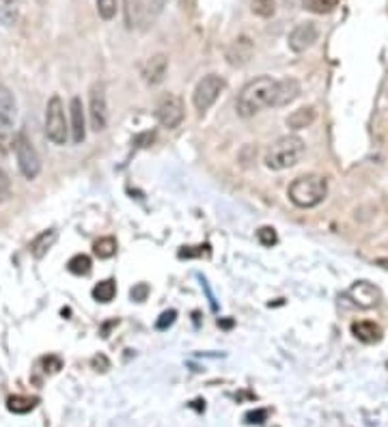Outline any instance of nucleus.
I'll return each mask as SVG.
<instances>
[{
  "label": "nucleus",
  "instance_id": "nucleus-21",
  "mask_svg": "<svg viewBox=\"0 0 388 427\" xmlns=\"http://www.w3.org/2000/svg\"><path fill=\"white\" fill-rule=\"evenodd\" d=\"M13 119L0 114V151L7 153L13 147Z\"/></svg>",
  "mask_w": 388,
  "mask_h": 427
},
{
  "label": "nucleus",
  "instance_id": "nucleus-11",
  "mask_svg": "<svg viewBox=\"0 0 388 427\" xmlns=\"http://www.w3.org/2000/svg\"><path fill=\"white\" fill-rule=\"evenodd\" d=\"M347 296H349V300H352L356 306H360V308H371V306H375L377 302H380V289L375 287V285H371L369 281H358V283H354L352 287H349V291H347Z\"/></svg>",
  "mask_w": 388,
  "mask_h": 427
},
{
  "label": "nucleus",
  "instance_id": "nucleus-18",
  "mask_svg": "<svg viewBox=\"0 0 388 427\" xmlns=\"http://www.w3.org/2000/svg\"><path fill=\"white\" fill-rule=\"evenodd\" d=\"M143 20H145L143 0H126V24H128V28L140 26Z\"/></svg>",
  "mask_w": 388,
  "mask_h": 427
},
{
  "label": "nucleus",
  "instance_id": "nucleus-27",
  "mask_svg": "<svg viewBox=\"0 0 388 427\" xmlns=\"http://www.w3.org/2000/svg\"><path fill=\"white\" fill-rule=\"evenodd\" d=\"M253 7V13L255 16H259V18H269V16H274V11H277V3L274 0H253L250 3Z\"/></svg>",
  "mask_w": 388,
  "mask_h": 427
},
{
  "label": "nucleus",
  "instance_id": "nucleus-6",
  "mask_svg": "<svg viewBox=\"0 0 388 427\" xmlns=\"http://www.w3.org/2000/svg\"><path fill=\"white\" fill-rule=\"evenodd\" d=\"M183 114H186L183 102L175 93H164L158 106H155V119H158L162 128H169V130H175L183 121Z\"/></svg>",
  "mask_w": 388,
  "mask_h": 427
},
{
  "label": "nucleus",
  "instance_id": "nucleus-23",
  "mask_svg": "<svg viewBox=\"0 0 388 427\" xmlns=\"http://www.w3.org/2000/svg\"><path fill=\"white\" fill-rule=\"evenodd\" d=\"M91 267H93V263H91V257H87V255H73L67 263V270L75 277L91 275Z\"/></svg>",
  "mask_w": 388,
  "mask_h": 427
},
{
  "label": "nucleus",
  "instance_id": "nucleus-26",
  "mask_svg": "<svg viewBox=\"0 0 388 427\" xmlns=\"http://www.w3.org/2000/svg\"><path fill=\"white\" fill-rule=\"evenodd\" d=\"M337 7V0H304V9H308L310 13H330Z\"/></svg>",
  "mask_w": 388,
  "mask_h": 427
},
{
  "label": "nucleus",
  "instance_id": "nucleus-32",
  "mask_svg": "<svg viewBox=\"0 0 388 427\" xmlns=\"http://www.w3.org/2000/svg\"><path fill=\"white\" fill-rule=\"evenodd\" d=\"M175 320H177V311H175V308L164 311V313L160 315V320L155 322V328H158V330H166V328H171V326L175 324Z\"/></svg>",
  "mask_w": 388,
  "mask_h": 427
},
{
  "label": "nucleus",
  "instance_id": "nucleus-30",
  "mask_svg": "<svg viewBox=\"0 0 388 427\" xmlns=\"http://www.w3.org/2000/svg\"><path fill=\"white\" fill-rule=\"evenodd\" d=\"M9 197H11V179L3 169H0V203L9 201Z\"/></svg>",
  "mask_w": 388,
  "mask_h": 427
},
{
  "label": "nucleus",
  "instance_id": "nucleus-35",
  "mask_svg": "<svg viewBox=\"0 0 388 427\" xmlns=\"http://www.w3.org/2000/svg\"><path fill=\"white\" fill-rule=\"evenodd\" d=\"M153 140H155V134H153V132H145V134L136 136V140H134V143H136L138 147H149Z\"/></svg>",
  "mask_w": 388,
  "mask_h": 427
},
{
  "label": "nucleus",
  "instance_id": "nucleus-1",
  "mask_svg": "<svg viewBox=\"0 0 388 427\" xmlns=\"http://www.w3.org/2000/svg\"><path fill=\"white\" fill-rule=\"evenodd\" d=\"M274 93H277V80H272L267 76L257 78V80L248 83L242 89L238 97V114L244 116V119H250V116H255L263 108L272 106Z\"/></svg>",
  "mask_w": 388,
  "mask_h": 427
},
{
  "label": "nucleus",
  "instance_id": "nucleus-31",
  "mask_svg": "<svg viewBox=\"0 0 388 427\" xmlns=\"http://www.w3.org/2000/svg\"><path fill=\"white\" fill-rule=\"evenodd\" d=\"M203 255H210V246H207V244H201V246H183V248L179 251V257H186V259H190V257H203Z\"/></svg>",
  "mask_w": 388,
  "mask_h": 427
},
{
  "label": "nucleus",
  "instance_id": "nucleus-34",
  "mask_svg": "<svg viewBox=\"0 0 388 427\" xmlns=\"http://www.w3.org/2000/svg\"><path fill=\"white\" fill-rule=\"evenodd\" d=\"M130 296H132V300H136V302L147 300V296H149V285H147V283H138V285H134L132 291H130Z\"/></svg>",
  "mask_w": 388,
  "mask_h": 427
},
{
  "label": "nucleus",
  "instance_id": "nucleus-9",
  "mask_svg": "<svg viewBox=\"0 0 388 427\" xmlns=\"http://www.w3.org/2000/svg\"><path fill=\"white\" fill-rule=\"evenodd\" d=\"M317 37H320V28L313 22H304V24H298L289 32L287 44L293 52H304L317 42Z\"/></svg>",
  "mask_w": 388,
  "mask_h": 427
},
{
  "label": "nucleus",
  "instance_id": "nucleus-36",
  "mask_svg": "<svg viewBox=\"0 0 388 427\" xmlns=\"http://www.w3.org/2000/svg\"><path fill=\"white\" fill-rule=\"evenodd\" d=\"M93 367H95L97 371H106V369H108V359L102 356V354L95 356V359H93Z\"/></svg>",
  "mask_w": 388,
  "mask_h": 427
},
{
  "label": "nucleus",
  "instance_id": "nucleus-28",
  "mask_svg": "<svg viewBox=\"0 0 388 427\" xmlns=\"http://www.w3.org/2000/svg\"><path fill=\"white\" fill-rule=\"evenodd\" d=\"M97 5V13L102 20H112L116 16V0H95Z\"/></svg>",
  "mask_w": 388,
  "mask_h": 427
},
{
  "label": "nucleus",
  "instance_id": "nucleus-7",
  "mask_svg": "<svg viewBox=\"0 0 388 427\" xmlns=\"http://www.w3.org/2000/svg\"><path fill=\"white\" fill-rule=\"evenodd\" d=\"M222 89H224V80L220 76H216V73L205 76L203 80L197 85V89H194V93H192L194 108H197L199 112L210 110L216 104V100L220 97Z\"/></svg>",
  "mask_w": 388,
  "mask_h": 427
},
{
  "label": "nucleus",
  "instance_id": "nucleus-13",
  "mask_svg": "<svg viewBox=\"0 0 388 427\" xmlns=\"http://www.w3.org/2000/svg\"><path fill=\"white\" fill-rule=\"evenodd\" d=\"M166 71H169V56L166 54H155V56H151L147 61L143 76H145L147 85H160V83H164Z\"/></svg>",
  "mask_w": 388,
  "mask_h": 427
},
{
  "label": "nucleus",
  "instance_id": "nucleus-15",
  "mask_svg": "<svg viewBox=\"0 0 388 427\" xmlns=\"http://www.w3.org/2000/svg\"><path fill=\"white\" fill-rule=\"evenodd\" d=\"M317 119V110L313 106H304V108H298L293 110L289 116H287V128L289 130H304L308 128L310 124H313Z\"/></svg>",
  "mask_w": 388,
  "mask_h": 427
},
{
  "label": "nucleus",
  "instance_id": "nucleus-25",
  "mask_svg": "<svg viewBox=\"0 0 388 427\" xmlns=\"http://www.w3.org/2000/svg\"><path fill=\"white\" fill-rule=\"evenodd\" d=\"M93 253H95V257H99V259H110V257H114V253H116V240H114V238H99V240L93 244Z\"/></svg>",
  "mask_w": 388,
  "mask_h": 427
},
{
  "label": "nucleus",
  "instance_id": "nucleus-4",
  "mask_svg": "<svg viewBox=\"0 0 388 427\" xmlns=\"http://www.w3.org/2000/svg\"><path fill=\"white\" fill-rule=\"evenodd\" d=\"M46 136L54 145H65L69 138V128L65 121V106L59 95H54L46 106Z\"/></svg>",
  "mask_w": 388,
  "mask_h": 427
},
{
  "label": "nucleus",
  "instance_id": "nucleus-12",
  "mask_svg": "<svg viewBox=\"0 0 388 427\" xmlns=\"http://www.w3.org/2000/svg\"><path fill=\"white\" fill-rule=\"evenodd\" d=\"M69 116H71V140L75 145H80L87 138V116H85V108H83V100L80 97H71L69 102Z\"/></svg>",
  "mask_w": 388,
  "mask_h": 427
},
{
  "label": "nucleus",
  "instance_id": "nucleus-37",
  "mask_svg": "<svg viewBox=\"0 0 388 427\" xmlns=\"http://www.w3.org/2000/svg\"><path fill=\"white\" fill-rule=\"evenodd\" d=\"M377 265H382V267L388 270V259H377Z\"/></svg>",
  "mask_w": 388,
  "mask_h": 427
},
{
  "label": "nucleus",
  "instance_id": "nucleus-16",
  "mask_svg": "<svg viewBox=\"0 0 388 427\" xmlns=\"http://www.w3.org/2000/svg\"><path fill=\"white\" fill-rule=\"evenodd\" d=\"M56 238H59V233H56L54 229H48V231L39 233V236L30 242V253H32V257L42 259L44 255H48V251L54 246Z\"/></svg>",
  "mask_w": 388,
  "mask_h": 427
},
{
  "label": "nucleus",
  "instance_id": "nucleus-22",
  "mask_svg": "<svg viewBox=\"0 0 388 427\" xmlns=\"http://www.w3.org/2000/svg\"><path fill=\"white\" fill-rule=\"evenodd\" d=\"M114 296H116V283H114L112 279H106V281H102V283H97V285L93 287V298H95L97 302H102V304L112 302Z\"/></svg>",
  "mask_w": 388,
  "mask_h": 427
},
{
  "label": "nucleus",
  "instance_id": "nucleus-14",
  "mask_svg": "<svg viewBox=\"0 0 388 427\" xmlns=\"http://www.w3.org/2000/svg\"><path fill=\"white\" fill-rule=\"evenodd\" d=\"M298 95H300V83L296 80V78H283V80H277V93H274V102H272V106L274 108L289 106Z\"/></svg>",
  "mask_w": 388,
  "mask_h": 427
},
{
  "label": "nucleus",
  "instance_id": "nucleus-17",
  "mask_svg": "<svg viewBox=\"0 0 388 427\" xmlns=\"http://www.w3.org/2000/svg\"><path fill=\"white\" fill-rule=\"evenodd\" d=\"M352 332L363 343H377L382 341V328L375 322H354Z\"/></svg>",
  "mask_w": 388,
  "mask_h": 427
},
{
  "label": "nucleus",
  "instance_id": "nucleus-19",
  "mask_svg": "<svg viewBox=\"0 0 388 427\" xmlns=\"http://www.w3.org/2000/svg\"><path fill=\"white\" fill-rule=\"evenodd\" d=\"M20 18V0H0V22L5 26L16 24Z\"/></svg>",
  "mask_w": 388,
  "mask_h": 427
},
{
  "label": "nucleus",
  "instance_id": "nucleus-33",
  "mask_svg": "<svg viewBox=\"0 0 388 427\" xmlns=\"http://www.w3.org/2000/svg\"><path fill=\"white\" fill-rule=\"evenodd\" d=\"M265 419H267V410H265V408L250 410V412H246V416H244V421H246L248 425H259V423H263Z\"/></svg>",
  "mask_w": 388,
  "mask_h": 427
},
{
  "label": "nucleus",
  "instance_id": "nucleus-5",
  "mask_svg": "<svg viewBox=\"0 0 388 427\" xmlns=\"http://www.w3.org/2000/svg\"><path fill=\"white\" fill-rule=\"evenodd\" d=\"M13 151H16V158H18L20 173L26 179H35L39 173H42V160H39V153H37V149L32 147V143L28 140V136L24 132L16 134Z\"/></svg>",
  "mask_w": 388,
  "mask_h": 427
},
{
  "label": "nucleus",
  "instance_id": "nucleus-8",
  "mask_svg": "<svg viewBox=\"0 0 388 427\" xmlns=\"http://www.w3.org/2000/svg\"><path fill=\"white\" fill-rule=\"evenodd\" d=\"M89 119H91L93 132H104L108 126V104H106V91L102 85H93V89H91Z\"/></svg>",
  "mask_w": 388,
  "mask_h": 427
},
{
  "label": "nucleus",
  "instance_id": "nucleus-2",
  "mask_svg": "<svg viewBox=\"0 0 388 427\" xmlns=\"http://www.w3.org/2000/svg\"><path fill=\"white\" fill-rule=\"evenodd\" d=\"M306 145L300 136H283L265 151V167L272 171H285L304 158Z\"/></svg>",
  "mask_w": 388,
  "mask_h": 427
},
{
  "label": "nucleus",
  "instance_id": "nucleus-20",
  "mask_svg": "<svg viewBox=\"0 0 388 427\" xmlns=\"http://www.w3.org/2000/svg\"><path fill=\"white\" fill-rule=\"evenodd\" d=\"M37 404H39L37 397H26V395H13V397L7 399V408H9V412H13V414H26V412H30Z\"/></svg>",
  "mask_w": 388,
  "mask_h": 427
},
{
  "label": "nucleus",
  "instance_id": "nucleus-29",
  "mask_svg": "<svg viewBox=\"0 0 388 427\" xmlns=\"http://www.w3.org/2000/svg\"><path fill=\"white\" fill-rule=\"evenodd\" d=\"M257 240H259V244L261 246H274L277 242H279V236H277V231L272 229V227H261L259 231H257Z\"/></svg>",
  "mask_w": 388,
  "mask_h": 427
},
{
  "label": "nucleus",
  "instance_id": "nucleus-10",
  "mask_svg": "<svg viewBox=\"0 0 388 427\" xmlns=\"http://www.w3.org/2000/svg\"><path fill=\"white\" fill-rule=\"evenodd\" d=\"M253 54H255V44L250 42L246 35L233 39V42L229 44V48H226V52H224L226 63L231 67H244L253 59Z\"/></svg>",
  "mask_w": 388,
  "mask_h": 427
},
{
  "label": "nucleus",
  "instance_id": "nucleus-24",
  "mask_svg": "<svg viewBox=\"0 0 388 427\" xmlns=\"http://www.w3.org/2000/svg\"><path fill=\"white\" fill-rule=\"evenodd\" d=\"M0 114L3 116H9V119H13L16 116V100H13V93L0 85Z\"/></svg>",
  "mask_w": 388,
  "mask_h": 427
},
{
  "label": "nucleus",
  "instance_id": "nucleus-3",
  "mask_svg": "<svg viewBox=\"0 0 388 427\" xmlns=\"http://www.w3.org/2000/svg\"><path fill=\"white\" fill-rule=\"evenodd\" d=\"M328 194V184L322 175H302L291 181L289 199L298 208H315Z\"/></svg>",
  "mask_w": 388,
  "mask_h": 427
}]
</instances>
